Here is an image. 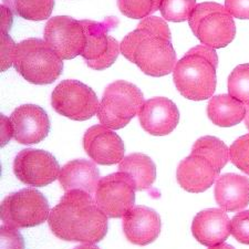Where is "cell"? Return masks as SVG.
Segmentation results:
<instances>
[{"instance_id":"6da1fadb","label":"cell","mask_w":249,"mask_h":249,"mask_svg":"<svg viewBox=\"0 0 249 249\" xmlns=\"http://www.w3.org/2000/svg\"><path fill=\"white\" fill-rule=\"evenodd\" d=\"M49 227L54 236L66 242L96 244L106 237L107 216L89 193L67 192L50 212Z\"/></svg>"},{"instance_id":"7a4b0ae2","label":"cell","mask_w":249,"mask_h":249,"mask_svg":"<svg viewBox=\"0 0 249 249\" xmlns=\"http://www.w3.org/2000/svg\"><path fill=\"white\" fill-rule=\"evenodd\" d=\"M121 53L151 77H164L174 71L176 53L171 30L162 18L151 16L141 20L136 29L120 43Z\"/></svg>"},{"instance_id":"3957f363","label":"cell","mask_w":249,"mask_h":249,"mask_svg":"<svg viewBox=\"0 0 249 249\" xmlns=\"http://www.w3.org/2000/svg\"><path fill=\"white\" fill-rule=\"evenodd\" d=\"M218 57L215 49L196 46L176 62L173 79L176 89L184 98L193 101L210 99L216 89Z\"/></svg>"},{"instance_id":"277c9868","label":"cell","mask_w":249,"mask_h":249,"mask_svg":"<svg viewBox=\"0 0 249 249\" xmlns=\"http://www.w3.org/2000/svg\"><path fill=\"white\" fill-rule=\"evenodd\" d=\"M14 67L28 82L37 86L51 84L62 73V59L46 41L30 38L16 47Z\"/></svg>"},{"instance_id":"5b68a950","label":"cell","mask_w":249,"mask_h":249,"mask_svg":"<svg viewBox=\"0 0 249 249\" xmlns=\"http://www.w3.org/2000/svg\"><path fill=\"white\" fill-rule=\"evenodd\" d=\"M188 25L199 41L213 49L227 47L236 36L234 17L226 7L217 2L198 3L188 19Z\"/></svg>"},{"instance_id":"8992f818","label":"cell","mask_w":249,"mask_h":249,"mask_svg":"<svg viewBox=\"0 0 249 249\" xmlns=\"http://www.w3.org/2000/svg\"><path fill=\"white\" fill-rule=\"evenodd\" d=\"M144 102V96L138 87L119 80L106 88L96 115L102 125L120 130L140 113Z\"/></svg>"},{"instance_id":"52a82bcc","label":"cell","mask_w":249,"mask_h":249,"mask_svg":"<svg viewBox=\"0 0 249 249\" xmlns=\"http://www.w3.org/2000/svg\"><path fill=\"white\" fill-rule=\"evenodd\" d=\"M49 203L41 192L23 188L6 196L0 206L5 225L15 228L39 226L49 218Z\"/></svg>"},{"instance_id":"ba28073f","label":"cell","mask_w":249,"mask_h":249,"mask_svg":"<svg viewBox=\"0 0 249 249\" xmlns=\"http://www.w3.org/2000/svg\"><path fill=\"white\" fill-rule=\"evenodd\" d=\"M51 106L60 115L73 121H87L98 113L100 103L90 87L78 80H64L52 92Z\"/></svg>"},{"instance_id":"9c48e42d","label":"cell","mask_w":249,"mask_h":249,"mask_svg":"<svg viewBox=\"0 0 249 249\" xmlns=\"http://www.w3.org/2000/svg\"><path fill=\"white\" fill-rule=\"evenodd\" d=\"M45 41L62 60L81 55L87 42L82 20L69 16H55L48 20L45 27Z\"/></svg>"},{"instance_id":"30bf717a","label":"cell","mask_w":249,"mask_h":249,"mask_svg":"<svg viewBox=\"0 0 249 249\" xmlns=\"http://www.w3.org/2000/svg\"><path fill=\"white\" fill-rule=\"evenodd\" d=\"M95 202L109 218L123 217L135 202V187L125 174L119 172L100 179Z\"/></svg>"},{"instance_id":"8fae6325","label":"cell","mask_w":249,"mask_h":249,"mask_svg":"<svg viewBox=\"0 0 249 249\" xmlns=\"http://www.w3.org/2000/svg\"><path fill=\"white\" fill-rule=\"evenodd\" d=\"M86 29L87 42L81 53L88 67L93 70H106L118 59L120 45L116 40L107 34L114 23L110 20L96 22L92 20H82Z\"/></svg>"},{"instance_id":"7c38bea8","label":"cell","mask_w":249,"mask_h":249,"mask_svg":"<svg viewBox=\"0 0 249 249\" xmlns=\"http://www.w3.org/2000/svg\"><path fill=\"white\" fill-rule=\"evenodd\" d=\"M58 160L49 152L26 148L16 155L14 173L23 184L43 187L54 182L60 174Z\"/></svg>"},{"instance_id":"4fadbf2b","label":"cell","mask_w":249,"mask_h":249,"mask_svg":"<svg viewBox=\"0 0 249 249\" xmlns=\"http://www.w3.org/2000/svg\"><path fill=\"white\" fill-rule=\"evenodd\" d=\"M14 138L23 145L37 144L45 140L50 132V120L47 112L36 104L18 107L10 116Z\"/></svg>"},{"instance_id":"5bb4252c","label":"cell","mask_w":249,"mask_h":249,"mask_svg":"<svg viewBox=\"0 0 249 249\" xmlns=\"http://www.w3.org/2000/svg\"><path fill=\"white\" fill-rule=\"evenodd\" d=\"M83 147L91 160L100 165L121 163L125 152L121 138L104 125L88 128L83 136Z\"/></svg>"},{"instance_id":"9a60e30c","label":"cell","mask_w":249,"mask_h":249,"mask_svg":"<svg viewBox=\"0 0 249 249\" xmlns=\"http://www.w3.org/2000/svg\"><path fill=\"white\" fill-rule=\"evenodd\" d=\"M141 126L154 136H164L175 130L179 122V111L175 103L164 96L144 102L139 113Z\"/></svg>"},{"instance_id":"2e32d148","label":"cell","mask_w":249,"mask_h":249,"mask_svg":"<svg viewBox=\"0 0 249 249\" xmlns=\"http://www.w3.org/2000/svg\"><path fill=\"white\" fill-rule=\"evenodd\" d=\"M162 222L158 213L146 206H135L123 216V231L128 242L145 246L160 236Z\"/></svg>"},{"instance_id":"e0dca14e","label":"cell","mask_w":249,"mask_h":249,"mask_svg":"<svg viewBox=\"0 0 249 249\" xmlns=\"http://www.w3.org/2000/svg\"><path fill=\"white\" fill-rule=\"evenodd\" d=\"M219 173L214 165L203 156L192 154L179 163L176 178L179 186L190 193H202L208 190Z\"/></svg>"},{"instance_id":"ac0fdd59","label":"cell","mask_w":249,"mask_h":249,"mask_svg":"<svg viewBox=\"0 0 249 249\" xmlns=\"http://www.w3.org/2000/svg\"><path fill=\"white\" fill-rule=\"evenodd\" d=\"M193 236L204 246L213 247L225 243L231 232V220L224 210L207 208L193 219Z\"/></svg>"},{"instance_id":"d6986e66","label":"cell","mask_w":249,"mask_h":249,"mask_svg":"<svg viewBox=\"0 0 249 249\" xmlns=\"http://www.w3.org/2000/svg\"><path fill=\"white\" fill-rule=\"evenodd\" d=\"M214 195L216 203L225 212L242 211L249 205V179L226 173L216 180Z\"/></svg>"},{"instance_id":"ffe728a7","label":"cell","mask_w":249,"mask_h":249,"mask_svg":"<svg viewBox=\"0 0 249 249\" xmlns=\"http://www.w3.org/2000/svg\"><path fill=\"white\" fill-rule=\"evenodd\" d=\"M100 179L98 167L87 160H70L61 168L59 174L60 185L64 191L79 190L92 196L95 194Z\"/></svg>"},{"instance_id":"44dd1931","label":"cell","mask_w":249,"mask_h":249,"mask_svg":"<svg viewBox=\"0 0 249 249\" xmlns=\"http://www.w3.org/2000/svg\"><path fill=\"white\" fill-rule=\"evenodd\" d=\"M207 115L215 125L231 127L245 120L246 106L231 94L215 95L208 102Z\"/></svg>"},{"instance_id":"7402d4cb","label":"cell","mask_w":249,"mask_h":249,"mask_svg":"<svg viewBox=\"0 0 249 249\" xmlns=\"http://www.w3.org/2000/svg\"><path fill=\"white\" fill-rule=\"evenodd\" d=\"M119 172L125 174L131 179L135 191L146 190L156 179L154 162L142 153H133L124 158L119 165Z\"/></svg>"},{"instance_id":"603a6c76","label":"cell","mask_w":249,"mask_h":249,"mask_svg":"<svg viewBox=\"0 0 249 249\" xmlns=\"http://www.w3.org/2000/svg\"><path fill=\"white\" fill-rule=\"evenodd\" d=\"M192 154L200 155L210 160L218 173L226 166L231 159L230 148L215 136H203L198 139L192 147Z\"/></svg>"},{"instance_id":"cb8c5ba5","label":"cell","mask_w":249,"mask_h":249,"mask_svg":"<svg viewBox=\"0 0 249 249\" xmlns=\"http://www.w3.org/2000/svg\"><path fill=\"white\" fill-rule=\"evenodd\" d=\"M3 3L18 17L32 21L48 19L54 7V0H3Z\"/></svg>"},{"instance_id":"d4e9b609","label":"cell","mask_w":249,"mask_h":249,"mask_svg":"<svg viewBox=\"0 0 249 249\" xmlns=\"http://www.w3.org/2000/svg\"><path fill=\"white\" fill-rule=\"evenodd\" d=\"M196 6V0H162L160 11L168 21L184 22L191 18Z\"/></svg>"},{"instance_id":"484cf974","label":"cell","mask_w":249,"mask_h":249,"mask_svg":"<svg viewBox=\"0 0 249 249\" xmlns=\"http://www.w3.org/2000/svg\"><path fill=\"white\" fill-rule=\"evenodd\" d=\"M230 94L243 102L249 104V63L237 66L228 77Z\"/></svg>"},{"instance_id":"4316f807","label":"cell","mask_w":249,"mask_h":249,"mask_svg":"<svg viewBox=\"0 0 249 249\" xmlns=\"http://www.w3.org/2000/svg\"><path fill=\"white\" fill-rule=\"evenodd\" d=\"M160 2L162 0H118V7L127 18L144 19L160 10Z\"/></svg>"},{"instance_id":"83f0119b","label":"cell","mask_w":249,"mask_h":249,"mask_svg":"<svg viewBox=\"0 0 249 249\" xmlns=\"http://www.w3.org/2000/svg\"><path fill=\"white\" fill-rule=\"evenodd\" d=\"M230 158L237 168L249 175V134L240 136L231 144Z\"/></svg>"},{"instance_id":"f1b7e54d","label":"cell","mask_w":249,"mask_h":249,"mask_svg":"<svg viewBox=\"0 0 249 249\" xmlns=\"http://www.w3.org/2000/svg\"><path fill=\"white\" fill-rule=\"evenodd\" d=\"M231 232L239 243L249 245V211L236 214L231 220Z\"/></svg>"},{"instance_id":"f546056e","label":"cell","mask_w":249,"mask_h":249,"mask_svg":"<svg viewBox=\"0 0 249 249\" xmlns=\"http://www.w3.org/2000/svg\"><path fill=\"white\" fill-rule=\"evenodd\" d=\"M1 249H25V240L17 228L2 225L0 228Z\"/></svg>"},{"instance_id":"4dcf8cb0","label":"cell","mask_w":249,"mask_h":249,"mask_svg":"<svg viewBox=\"0 0 249 249\" xmlns=\"http://www.w3.org/2000/svg\"><path fill=\"white\" fill-rule=\"evenodd\" d=\"M16 47L8 34H1V71H6L15 61Z\"/></svg>"},{"instance_id":"1f68e13d","label":"cell","mask_w":249,"mask_h":249,"mask_svg":"<svg viewBox=\"0 0 249 249\" xmlns=\"http://www.w3.org/2000/svg\"><path fill=\"white\" fill-rule=\"evenodd\" d=\"M225 7L234 18L249 19V0H225Z\"/></svg>"},{"instance_id":"d6a6232c","label":"cell","mask_w":249,"mask_h":249,"mask_svg":"<svg viewBox=\"0 0 249 249\" xmlns=\"http://www.w3.org/2000/svg\"><path fill=\"white\" fill-rule=\"evenodd\" d=\"M13 135L14 127L10 119H8L5 115H1V146H5Z\"/></svg>"},{"instance_id":"836d02e7","label":"cell","mask_w":249,"mask_h":249,"mask_svg":"<svg viewBox=\"0 0 249 249\" xmlns=\"http://www.w3.org/2000/svg\"><path fill=\"white\" fill-rule=\"evenodd\" d=\"M13 25V14L6 6L1 5V34H8Z\"/></svg>"},{"instance_id":"e575fe53","label":"cell","mask_w":249,"mask_h":249,"mask_svg":"<svg viewBox=\"0 0 249 249\" xmlns=\"http://www.w3.org/2000/svg\"><path fill=\"white\" fill-rule=\"evenodd\" d=\"M208 249H235V247H232L231 245H228V244H219V245H216V246H213L210 247Z\"/></svg>"},{"instance_id":"d590c367","label":"cell","mask_w":249,"mask_h":249,"mask_svg":"<svg viewBox=\"0 0 249 249\" xmlns=\"http://www.w3.org/2000/svg\"><path fill=\"white\" fill-rule=\"evenodd\" d=\"M74 249H100L98 246H95L94 244H84L81 245V246L75 247Z\"/></svg>"},{"instance_id":"8d00e7d4","label":"cell","mask_w":249,"mask_h":249,"mask_svg":"<svg viewBox=\"0 0 249 249\" xmlns=\"http://www.w3.org/2000/svg\"><path fill=\"white\" fill-rule=\"evenodd\" d=\"M245 124H246V127L249 130V104L246 106V116H245Z\"/></svg>"}]
</instances>
